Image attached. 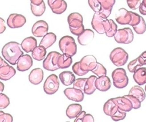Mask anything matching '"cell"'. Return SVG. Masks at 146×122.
Segmentation results:
<instances>
[{"label": "cell", "instance_id": "6da1fadb", "mask_svg": "<svg viewBox=\"0 0 146 122\" xmlns=\"http://www.w3.org/2000/svg\"><path fill=\"white\" fill-rule=\"evenodd\" d=\"M21 45L16 41L6 43L2 49V54L4 59L11 65H15L17 61L23 54L21 48Z\"/></svg>", "mask_w": 146, "mask_h": 122}, {"label": "cell", "instance_id": "7a4b0ae2", "mask_svg": "<svg viewBox=\"0 0 146 122\" xmlns=\"http://www.w3.org/2000/svg\"><path fill=\"white\" fill-rule=\"evenodd\" d=\"M88 3L95 12L107 19L111 13L115 0H88Z\"/></svg>", "mask_w": 146, "mask_h": 122}, {"label": "cell", "instance_id": "3957f363", "mask_svg": "<svg viewBox=\"0 0 146 122\" xmlns=\"http://www.w3.org/2000/svg\"><path fill=\"white\" fill-rule=\"evenodd\" d=\"M83 16L78 12L71 13L67 17L70 32L74 35H79L85 30L83 24Z\"/></svg>", "mask_w": 146, "mask_h": 122}, {"label": "cell", "instance_id": "277c9868", "mask_svg": "<svg viewBox=\"0 0 146 122\" xmlns=\"http://www.w3.org/2000/svg\"><path fill=\"white\" fill-rule=\"evenodd\" d=\"M59 49L63 53H66L71 57L75 55L77 52V46L75 39L70 36H63L59 41Z\"/></svg>", "mask_w": 146, "mask_h": 122}, {"label": "cell", "instance_id": "5b68a950", "mask_svg": "<svg viewBox=\"0 0 146 122\" xmlns=\"http://www.w3.org/2000/svg\"><path fill=\"white\" fill-rule=\"evenodd\" d=\"M111 62L116 66L124 65L128 61V54L122 48L117 47L113 49L110 54Z\"/></svg>", "mask_w": 146, "mask_h": 122}, {"label": "cell", "instance_id": "8992f818", "mask_svg": "<svg viewBox=\"0 0 146 122\" xmlns=\"http://www.w3.org/2000/svg\"><path fill=\"white\" fill-rule=\"evenodd\" d=\"M113 84L118 89L125 87L128 84V78L126 71L123 68H117L112 73Z\"/></svg>", "mask_w": 146, "mask_h": 122}, {"label": "cell", "instance_id": "52a82bcc", "mask_svg": "<svg viewBox=\"0 0 146 122\" xmlns=\"http://www.w3.org/2000/svg\"><path fill=\"white\" fill-rule=\"evenodd\" d=\"M113 37L117 43L129 44L133 40V33L130 28L126 27L117 30Z\"/></svg>", "mask_w": 146, "mask_h": 122}, {"label": "cell", "instance_id": "ba28073f", "mask_svg": "<svg viewBox=\"0 0 146 122\" xmlns=\"http://www.w3.org/2000/svg\"><path fill=\"white\" fill-rule=\"evenodd\" d=\"M61 54L56 51H52L48 53L43 62V67L48 71H55L59 68L58 66V59Z\"/></svg>", "mask_w": 146, "mask_h": 122}, {"label": "cell", "instance_id": "9c48e42d", "mask_svg": "<svg viewBox=\"0 0 146 122\" xmlns=\"http://www.w3.org/2000/svg\"><path fill=\"white\" fill-rule=\"evenodd\" d=\"M59 87V81L56 75L52 74L47 77L43 85L44 91L48 95L55 94Z\"/></svg>", "mask_w": 146, "mask_h": 122}, {"label": "cell", "instance_id": "30bf717a", "mask_svg": "<svg viewBox=\"0 0 146 122\" xmlns=\"http://www.w3.org/2000/svg\"><path fill=\"white\" fill-rule=\"evenodd\" d=\"M0 60V79L3 81H7L15 74V69L13 66H10L2 58Z\"/></svg>", "mask_w": 146, "mask_h": 122}, {"label": "cell", "instance_id": "8fae6325", "mask_svg": "<svg viewBox=\"0 0 146 122\" xmlns=\"http://www.w3.org/2000/svg\"><path fill=\"white\" fill-rule=\"evenodd\" d=\"M26 22V18L23 15L18 14H10L7 20V24L11 28L22 27Z\"/></svg>", "mask_w": 146, "mask_h": 122}, {"label": "cell", "instance_id": "7c38bea8", "mask_svg": "<svg viewBox=\"0 0 146 122\" xmlns=\"http://www.w3.org/2000/svg\"><path fill=\"white\" fill-rule=\"evenodd\" d=\"M79 62L82 69L87 73L92 71L98 64L96 58L93 55H86Z\"/></svg>", "mask_w": 146, "mask_h": 122}, {"label": "cell", "instance_id": "4fadbf2b", "mask_svg": "<svg viewBox=\"0 0 146 122\" xmlns=\"http://www.w3.org/2000/svg\"><path fill=\"white\" fill-rule=\"evenodd\" d=\"M48 26L46 21L40 20L35 22L32 27L31 32L33 35L37 37H43L47 33Z\"/></svg>", "mask_w": 146, "mask_h": 122}, {"label": "cell", "instance_id": "5bb4252c", "mask_svg": "<svg viewBox=\"0 0 146 122\" xmlns=\"http://www.w3.org/2000/svg\"><path fill=\"white\" fill-rule=\"evenodd\" d=\"M47 3L52 12L61 14L67 9V4L64 0H47Z\"/></svg>", "mask_w": 146, "mask_h": 122}, {"label": "cell", "instance_id": "9a60e30c", "mask_svg": "<svg viewBox=\"0 0 146 122\" xmlns=\"http://www.w3.org/2000/svg\"><path fill=\"white\" fill-rule=\"evenodd\" d=\"M115 20L120 24H129L132 20L131 11H129L124 8L120 9L116 14Z\"/></svg>", "mask_w": 146, "mask_h": 122}, {"label": "cell", "instance_id": "2e32d148", "mask_svg": "<svg viewBox=\"0 0 146 122\" xmlns=\"http://www.w3.org/2000/svg\"><path fill=\"white\" fill-rule=\"evenodd\" d=\"M65 96L70 100L77 102H82L84 99V92L78 89L67 88L64 90Z\"/></svg>", "mask_w": 146, "mask_h": 122}, {"label": "cell", "instance_id": "e0dca14e", "mask_svg": "<svg viewBox=\"0 0 146 122\" xmlns=\"http://www.w3.org/2000/svg\"><path fill=\"white\" fill-rule=\"evenodd\" d=\"M112 99L115 103L117 106L118 108L123 111L129 112L133 108V104L132 102L124 95Z\"/></svg>", "mask_w": 146, "mask_h": 122}, {"label": "cell", "instance_id": "ac0fdd59", "mask_svg": "<svg viewBox=\"0 0 146 122\" xmlns=\"http://www.w3.org/2000/svg\"><path fill=\"white\" fill-rule=\"evenodd\" d=\"M33 61L31 57L29 54H23L17 62V69L20 71L28 70L33 66Z\"/></svg>", "mask_w": 146, "mask_h": 122}, {"label": "cell", "instance_id": "d6986e66", "mask_svg": "<svg viewBox=\"0 0 146 122\" xmlns=\"http://www.w3.org/2000/svg\"><path fill=\"white\" fill-rule=\"evenodd\" d=\"M146 65V51L143 52L138 57L129 62L127 66L128 70L131 73H134L139 67Z\"/></svg>", "mask_w": 146, "mask_h": 122}, {"label": "cell", "instance_id": "ffe728a7", "mask_svg": "<svg viewBox=\"0 0 146 122\" xmlns=\"http://www.w3.org/2000/svg\"><path fill=\"white\" fill-rule=\"evenodd\" d=\"M106 19L102 17L98 12H95L94 14L91 26L94 30H95L99 34H103L105 33V30L103 26V21Z\"/></svg>", "mask_w": 146, "mask_h": 122}, {"label": "cell", "instance_id": "44dd1931", "mask_svg": "<svg viewBox=\"0 0 146 122\" xmlns=\"http://www.w3.org/2000/svg\"><path fill=\"white\" fill-rule=\"evenodd\" d=\"M95 86L100 91H107L111 88V80L106 75L99 77L95 80Z\"/></svg>", "mask_w": 146, "mask_h": 122}, {"label": "cell", "instance_id": "7402d4cb", "mask_svg": "<svg viewBox=\"0 0 146 122\" xmlns=\"http://www.w3.org/2000/svg\"><path fill=\"white\" fill-rule=\"evenodd\" d=\"M94 32L90 29H86L78 36V41L81 45L88 44L94 39Z\"/></svg>", "mask_w": 146, "mask_h": 122}, {"label": "cell", "instance_id": "603a6c76", "mask_svg": "<svg viewBox=\"0 0 146 122\" xmlns=\"http://www.w3.org/2000/svg\"><path fill=\"white\" fill-rule=\"evenodd\" d=\"M103 26L105 33L107 37H113L117 31V26L112 19H106L103 21Z\"/></svg>", "mask_w": 146, "mask_h": 122}, {"label": "cell", "instance_id": "cb8c5ba5", "mask_svg": "<svg viewBox=\"0 0 146 122\" xmlns=\"http://www.w3.org/2000/svg\"><path fill=\"white\" fill-rule=\"evenodd\" d=\"M43 79V71L40 68H35L32 70L29 75V81L33 85L39 84Z\"/></svg>", "mask_w": 146, "mask_h": 122}, {"label": "cell", "instance_id": "d4e9b609", "mask_svg": "<svg viewBox=\"0 0 146 122\" xmlns=\"http://www.w3.org/2000/svg\"><path fill=\"white\" fill-rule=\"evenodd\" d=\"M21 45L22 49L25 51V52L29 53L32 52L37 46V40L35 37L29 36L24 39Z\"/></svg>", "mask_w": 146, "mask_h": 122}, {"label": "cell", "instance_id": "484cf974", "mask_svg": "<svg viewBox=\"0 0 146 122\" xmlns=\"http://www.w3.org/2000/svg\"><path fill=\"white\" fill-rule=\"evenodd\" d=\"M134 81L139 86L146 83V68L139 67L133 73Z\"/></svg>", "mask_w": 146, "mask_h": 122}, {"label": "cell", "instance_id": "4316f807", "mask_svg": "<svg viewBox=\"0 0 146 122\" xmlns=\"http://www.w3.org/2000/svg\"><path fill=\"white\" fill-rule=\"evenodd\" d=\"M82 111V107L78 103H73L69 105L66 111L67 116L69 119L76 118Z\"/></svg>", "mask_w": 146, "mask_h": 122}, {"label": "cell", "instance_id": "83f0119b", "mask_svg": "<svg viewBox=\"0 0 146 122\" xmlns=\"http://www.w3.org/2000/svg\"><path fill=\"white\" fill-rule=\"evenodd\" d=\"M59 78L62 83L65 86L72 85L75 81V76L70 71H64L59 75Z\"/></svg>", "mask_w": 146, "mask_h": 122}, {"label": "cell", "instance_id": "f1b7e54d", "mask_svg": "<svg viewBox=\"0 0 146 122\" xmlns=\"http://www.w3.org/2000/svg\"><path fill=\"white\" fill-rule=\"evenodd\" d=\"M56 40V36L53 32L46 33L40 41L39 45L44 47L46 49L52 46Z\"/></svg>", "mask_w": 146, "mask_h": 122}, {"label": "cell", "instance_id": "f546056e", "mask_svg": "<svg viewBox=\"0 0 146 122\" xmlns=\"http://www.w3.org/2000/svg\"><path fill=\"white\" fill-rule=\"evenodd\" d=\"M72 62L71 56L63 53L60 54L58 59V66L59 69H66L71 66Z\"/></svg>", "mask_w": 146, "mask_h": 122}, {"label": "cell", "instance_id": "4dcf8cb0", "mask_svg": "<svg viewBox=\"0 0 146 122\" xmlns=\"http://www.w3.org/2000/svg\"><path fill=\"white\" fill-rule=\"evenodd\" d=\"M97 77L95 75H91L87 78V82L84 89V93L87 95L93 94L96 87L95 86V80Z\"/></svg>", "mask_w": 146, "mask_h": 122}, {"label": "cell", "instance_id": "1f68e13d", "mask_svg": "<svg viewBox=\"0 0 146 122\" xmlns=\"http://www.w3.org/2000/svg\"><path fill=\"white\" fill-rule=\"evenodd\" d=\"M117 106L113 101L112 99H108L104 104L103 111L107 116H112L118 110Z\"/></svg>", "mask_w": 146, "mask_h": 122}, {"label": "cell", "instance_id": "d6a6232c", "mask_svg": "<svg viewBox=\"0 0 146 122\" xmlns=\"http://www.w3.org/2000/svg\"><path fill=\"white\" fill-rule=\"evenodd\" d=\"M46 54V48L42 46L39 45L36 47L32 51V57L36 61H41L43 60Z\"/></svg>", "mask_w": 146, "mask_h": 122}, {"label": "cell", "instance_id": "836d02e7", "mask_svg": "<svg viewBox=\"0 0 146 122\" xmlns=\"http://www.w3.org/2000/svg\"><path fill=\"white\" fill-rule=\"evenodd\" d=\"M129 95H133L137 98L141 102H142L145 98V92L144 91V89L139 86H133L129 90Z\"/></svg>", "mask_w": 146, "mask_h": 122}, {"label": "cell", "instance_id": "e575fe53", "mask_svg": "<svg viewBox=\"0 0 146 122\" xmlns=\"http://www.w3.org/2000/svg\"><path fill=\"white\" fill-rule=\"evenodd\" d=\"M30 7L33 14L36 16H40L46 10V6L44 2L40 5H34L31 3Z\"/></svg>", "mask_w": 146, "mask_h": 122}, {"label": "cell", "instance_id": "d590c367", "mask_svg": "<svg viewBox=\"0 0 146 122\" xmlns=\"http://www.w3.org/2000/svg\"><path fill=\"white\" fill-rule=\"evenodd\" d=\"M135 32L137 34H143L146 31V23L142 16H141V20L140 23L135 26L132 27Z\"/></svg>", "mask_w": 146, "mask_h": 122}, {"label": "cell", "instance_id": "8d00e7d4", "mask_svg": "<svg viewBox=\"0 0 146 122\" xmlns=\"http://www.w3.org/2000/svg\"><path fill=\"white\" fill-rule=\"evenodd\" d=\"M91 71L98 77H100L102 75H106L107 74L106 69L102 64L99 62H98L96 66Z\"/></svg>", "mask_w": 146, "mask_h": 122}, {"label": "cell", "instance_id": "74e56055", "mask_svg": "<svg viewBox=\"0 0 146 122\" xmlns=\"http://www.w3.org/2000/svg\"><path fill=\"white\" fill-rule=\"evenodd\" d=\"M87 80V78H80L75 79L73 83V87L79 89L84 92V89Z\"/></svg>", "mask_w": 146, "mask_h": 122}, {"label": "cell", "instance_id": "f35d334b", "mask_svg": "<svg viewBox=\"0 0 146 122\" xmlns=\"http://www.w3.org/2000/svg\"><path fill=\"white\" fill-rule=\"evenodd\" d=\"M125 116H126V112L120 110L119 108H118L116 112L113 115L111 116V117L113 121H117L123 120L124 119H125Z\"/></svg>", "mask_w": 146, "mask_h": 122}, {"label": "cell", "instance_id": "ab89813d", "mask_svg": "<svg viewBox=\"0 0 146 122\" xmlns=\"http://www.w3.org/2000/svg\"><path fill=\"white\" fill-rule=\"evenodd\" d=\"M72 69L73 70V72L76 74V75H79V76H82L84 75H86V74H87L88 73L84 71L80 65V62H76L74 64H73L72 66Z\"/></svg>", "mask_w": 146, "mask_h": 122}, {"label": "cell", "instance_id": "60d3db41", "mask_svg": "<svg viewBox=\"0 0 146 122\" xmlns=\"http://www.w3.org/2000/svg\"><path fill=\"white\" fill-rule=\"evenodd\" d=\"M10 104V99L5 94H0V109L6 108Z\"/></svg>", "mask_w": 146, "mask_h": 122}, {"label": "cell", "instance_id": "b9f144b4", "mask_svg": "<svg viewBox=\"0 0 146 122\" xmlns=\"http://www.w3.org/2000/svg\"><path fill=\"white\" fill-rule=\"evenodd\" d=\"M128 99H129L133 104V109H138L141 107V102L135 96L131 95H124Z\"/></svg>", "mask_w": 146, "mask_h": 122}, {"label": "cell", "instance_id": "7bdbcfd3", "mask_svg": "<svg viewBox=\"0 0 146 122\" xmlns=\"http://www.w3.org/2000/svg\"><path fill=\"white\" fill-rule=\"evenodd\" d=\"M13 121V116L9 114L0 111V121L1 122H12Z\"/></svg>", "mask_w": 146, "mask_h": 122}, {"label": "cell", "instance_id": "ee69618b", "mask_svg": "<svg viewBox=\"0 0 146 122\" xmlns=\"http://www.w3.org/2000/svg\"><path fill=\"white\" fill-rule=\"evenodd\" d=\"M131 14H132V20L129 25L133 27L137 25L140 23L141 20V16H140L137 13H135L132 11H131Z\"/></svg>", "mask_w": 146, "mask_h": 122}, {"label": "cell", "instance_id": "f6af8a7d", "mask_svg": "<svg viewBox=\"0 0 146 122\" xmlns=\"http://www.w3.org/2000/svg\"><path fill=\"white\" fill-rule=\"evenodd\" d=\"M128 7L132 10H136L139 7L141 0H126Z\"/></svg>", "mask_w": 146, "mask_h": 122}, {"label": "cell", "instance_id": "bcb514c9", "mask_svg": "<svg viewBox=\"0 0 146 122\" xmlns=\"http://www.w3.org/2000/svg\"><path fill=\"white\" fill-rule=\"evenodd\" d=\"M94 119L92 115L90 113H86L83 119V122H94Z\"/></svg>", "mask_w": 146, "mask_h": 122}, {"label": "cell", "instance_id": "7dc6e473", "mask_svg": "<svg viewBox=\"0 0 146 122\" xmlns=\"http://www.w3.org/2000/svg\"><path fill=\"white\" fill-rule=\"evenodd\" d=\"M86 114V112L84 111H82V112L79 114V115L76 117L74 121L75 122H82L84 116Z\"/></svg>", "mask_w": 146, "mask_h": 122}, {"label": "cell", "instance_id": "c3c4849f", "mask_svg": "<svg viewBox=\"0 0 146 122\" xmlns=\"http://www.w3.org/2000/svg\"><path fill=\"white\" fill-rule=\"evenodd\" d=\"M6 30V26L5 25L4 20L1 18H0V33H2Z\"/></svg>", "mask_w": 146, "mask_h": 122}, {"label": "cell", "instance_id": "681fc988", "mask_svg": "<svg viewBox=\"0 0 146 122\" xmlns=\"http://www.w3.org/2000/svg\"><path fill=\"white\" fill-rule=\"evenodd\" d=\"M139 9V12L141 14L146 15V7L144 6L141 3Z\"/></svg>", "mask_w": 146, "mask_h": 122}, {"label": "cell", "instance_id": "f907efd6", "mask_svg": "<svg viewBox=\"0 0 146 122\" xmlns=\"http://www.w3.org/2000/svg\"><path fill=\"white\" fill-rule=\"evenodd\" d=\"M30 2L34 5H40L43 2V0H30Z\"/></svg>", "mask_w": 146, "mask_h": 122}, {"label": "cell", "instance_id": "816d5d0a", "mask_svg": "<svg viewBox=\"0 0 146 122\" xmlns=\"http://www.w3.org/2000/svg\"><path fill=\"white\" fill-rule=\"evenodd\" d=\"M0 84H1V92H2L3 90V89H4V85L1 82H0Z\"/></svg>", "mask_w": 146, "mask_h": 122}, {"label": "cell", "instance_id": "f5cc1de1", "mask_svg": "<svg viewBox=\"0 0 146 122\" xmlns=\"http://www.w3.org/2000/svg\"><path fill=\"white\" fill-rule=\"evenodd\" d=\"M141 3H142L144 6L146 7V0H142Z\"/></svg>", "mask_w": 146, "mask_h": 122}, {"label": "cell", "instance_id": "db71d44e", "mask_svg": "<svg viewBox=\"0 0 146 122\" xmlns=\"http://www.w3.org/2000/svg\"><path fill=\"white\" fill-rule=\"evenodd\" d=\"M145 92H146V85H145Z\"/></svg>", "mask_w": 146, "mask_h": 122}]
</instances>
